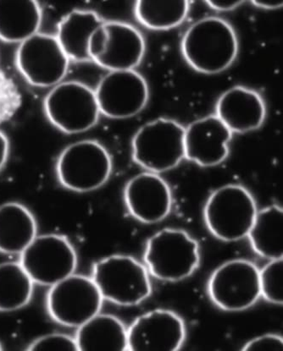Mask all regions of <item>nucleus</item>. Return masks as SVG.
<instances>
[{"mask_svg": "<svg viewBox=\"0 0 283 351\" xmlns=\"http://www.w3.org/2000/svg\"><path fill=\"white\" fill-rule=\"evenodd\" d=\"M216 117L232 133H246L260 128L266 119V105L253 90L235 86L220 96Z\"/></svg>", "mask_w": 283, "mask_h": 351, "instance_id": "obj_17", "label": "nucleus"}, {"mask_svg": "<svg viewBox=\"0 0 283 351\" xmlns=\"http://www.w3.org/2000/svg\"><path fill=\"white\" fill-rule=\"evenodd\" d=\"M181 52L195 71L220 73L231 66L238 56L237 35L231 25L221 18H203L184 34Z\"/></svg>", "mask_w": 283, "mask_h": 351, "instance_id": "obj_1", "label": "nucleus"}, {"mask_svg": "<svg viewBox=\"0 0 283 351\" xmlns=\"http://www.w3.org/2000/svg\"><path fill=\"white\" fill-rule=\"evenodd\" d=\"M248 237L253 251L271 260L282 258L283 212L272 205L257 212Z\"/></svg>", "mask_w": 283, "mask_h": 351, "instance_id": "obj_22", "label": "nucleus"}, {"mask_svg": "<svg viewBox=\"0 0 283 351\" xmlns=\"http://www.w3.org/2000/svg\"><path fill=\"white\" fill-rule=\"evenodd\" d=\"M104 23L96 12L81 10H72L60 21L56 38L69 60L92 61L89 53L90 38Z\"/></svg>", "mask_w": 283, "mask_h": 351, "instance_id": "obj_18", "label": "nucleus"}, {"mask_svg": "<svg viewBox=\"0 0 283 351\" xmlns=\"http://www.w3.org/2000/svg\"><path fill=\"white\" fill-rule=\"evenodd\" d=\"M10 154L8 137L0 130V171L5 167Z\"/></svg>", "mask_w": 283, "mask_h": 351, "instance_id": "obj_31", "label": "nucleus"}, {"mask_svg": "<svg viewBox=\"0 0 283 351\" xmlns=\"http://www.w3.org/2000/svg\"><path fill=\"white\" fill-rule=\"evenodd\" d=\"M94 92L100 114L111 119L135 117L150 96L146 81L134 70L111 71Z\"/></svg>", "mask_w": 283, "mask_h": 351, "instance_id": "obj_12", "label": "nucleus"}, {"mask_svg": "<svg viewBox=\"0 0 283 351\" xmlns=\"http://www.w3.org/2000/svg\"><path fill=\"white\" fill-rule=\"evenodd\" d=\"M32 351H74L78 350L77 342L70 336L52 334L34 340L29 346Z\"/></svg>", "mask_w": 283, "mask_h": 351, "instance_id": "obj_27", "label": "nucleus"}, {"mask_svg": "<svg viewBox=\"0 0 283 351\" xmlns=\"http://www.w3.org/2000/svg\"><path fill=\"white\" fill-rule=\"evenodd\" d=\"M75 339L78 350H128V330L112 315L98 313L80 326Z\"/></svg>", "mask_w": 283, "mask_h": 351, "instance_id": "obj_21", "label": "nucleus"}, {"mask_svg": "<svg viewBox=\"0 0 283 351\" xmlns=\"http://www.w3.org/2000/svg\"><path fill=\"white\" fill-rule=\"evenodd\" d=\"M93 280L104 299L121 306H135L151 294L148 271L136 259L115 255L94 264Z\"/></svg>", "mask_w": 283, "mask_h": 351, "instance_id": "obj_6", "label": "nucleus"}, {"mask_svg": "<svg viewBox=\"0 0 283 351\" xmlns=\"http://www.w3.org/2000/svg\"><path fill=\"white\" fill-rule=\"evenodd\" d=\"M42 8L34 0H0V40L21 43L37 34Z\"/></svg>", "mask_w": 283, "mask_h": 351, "instance_id": "obj_20", "label": "nucleus"}, {"mask_svg": "<svg viewBox=\"0 0 283 351\" xmlns=\"http://www.w3.org/2000/svg\"><path fill=\"white\" fill-rule=\"evenodd\" d=\"M20 102V94L16 86L0 69V123L12 117Z\"/></svg>", "mask_w": 283, "mask_h": 351, "instance_id": "obj_26", "label": "nucleus"}, {"mask_svg": "<svg viewBox=\"0 0 283 351\" xmlns=\"http://www.w3.org/2000/svg\"><path fill=\"white\" fill-rule=\"evenodd\" d=\"M232 132L216 115L192 123L185 129V158L202 167L220 165L229 154Z\"/></svg>", "mask_w": 283, "mask_h": 351, "instance_id": "obj_15", "label": "nucleus"}, {"mask_svg": "<svg viewBox=\"0 0 283 351\" xmlns=\"http://www.w3.org/2000/svg\"><path fill=\"white\" fill-rule=\"evenodd\" d=\"M34 285L20 263L0 264V312H14L27 306Z\"/></svg>", "mask_w": 283, "mask_h": 351, "instance_id": "obj_24", "label": "nucleus"}, {"mask_svg": "<svg viewBox=\"0 0 283 351\" xmlns=\"http://www.w3.org/2000/svg\"><path fill=\"white\" fill-rule=\"evenodd\" d=\"M37 230L34 215L24 205H0V252L21 254L37 237Z\"/></svg>", "mask_w": 283, "mask_h": 351, "instance_id": "obj_19", "label": "nucleus"}, {"mask_svg": "<svg viewBox=\"0 0 283 351\" xmlns=\"http://www.w3.org/2000/svg\"><path fill=\"white\" fill-rule=\"evenodd\" d=\"M210 299L229 312L249 308L261 295L260 270L249 261L237 259L223 264L208 284Z\"/></svg>", "mask_w": 283, "mask_h": 351, "instance_id": "obj_11", "label": "nucleus"}, {"mask_svg": "<svg viewBox=\"0 0 283 351\" xmlns=\"http://www.w3.org/2000/svg\"><path fill=\"white\" fill-rule=\"evenodd\" d=\"M260 293L271 303L282 305L283 302V261L271 262L260 271Z\"/></svg>", "mask_w": 283, "mask_h": 351, "instance_id": "obj_25", "label": "nucleus"}, {"mask_svg": "<svg viewBox=\"0 0 283 351\" xmlns=\"http://www.w3.org/2000/svg\"><path fill=\"white\" fill-rule=\"evenodd\" d=\"M244 3V0H210V1H206L210 8L218 10V12H229V10L238 8Z\"/></svg>", "mask_w": 283, "mask_h": 351, "instance_id": "obj_30", "label": "nucleus"}, {"mask_svg": "<svg viewBox=\"0 0 283 351\" xmlns=\"http://www.w3.org/2000/svg\"><path fill=\"white\" fill-rule=\"evenodd\" d=\"M144 262L159 280H183L199 266V245L183 230L164 229L148 240Z\"/></svg>", "mask_w": 283, "mask_h": 351, "instance_id": "obj_5", "label": "nucleus"}, {"mask_svg": "<svg viewBox=\"0 0 283 351\" xmlns=\"http://www.w3.org/2000/svg\"><path fill=\"white\" fill-rule=\"evenodd\" d=\"M103 300L92 278L73 274L52 285L46 306L50 317L58 324L79 328L100 313Z\"/></svg>", "mask_w": 283, "mask_h": 351, "instance_id": "obj_8", "label": "nucleus"}, {"mask_svg": "<svg viewBox=\"0 0 283 351\" xmlns=\"http://www.w3.org/2000/svg\"><path fill=\"white\" fill-rule=\"evenodd\" d=\"M124 198L131 215L142 223L161 221L172 208L170 187L155 173H142L131 179L125 188Z\"/></svg>", "mask_w": 283, "mask_h": 351, "instance_id": "obj_14", "label": "nucleus"}, {"mask_svg": "<svg viewBox=\"0 0 283 351\" xmlns=\"http://www.w3.org/2000/svg\"><path fill=\"white\" fill-rule=\"evenodd\" d=\"M185 335V325L179 315L168 310L151 311L137 317L130 326L128 350H179Z\"/></svg>", "mask_w": 283, "mask_h": 351, "instance_id": "obj_13", "label": "nucleus"}, {"mask_svg": "<svg viewBox=\"0 0 283 351\" xmlns=\"http://www.w3.org/2000/svg\"><path fill=\"white\" fill-rule=\"evenodd\" d=\"M184 136L183 126L172 119L148 122L133 137V160L152 173L168 171L185 158Z\"/></svg>", "mask_w": 283, "mask_h": 351, "instance_id": "obj_3", "label": "nucleus"}, {"mask_svg": "<svg viewBox=\"0 0 283 351\" xmlns=\"http://www.w3.org/2000/svg\"><path fill=\"white\" fill-rule=\"evenodd\" d=\"M20 255L21 265L34 284L52 287L77 269V253L68 239L60 234L36 237Z\"/></svg>", "mask_w": 283, "mask_h": 351, "instance_id": "obj_9", "label": "nucleus"}, {"mask_svg": "<svg viewBox=\"0 0 283 351\" xmlns=\"http://www.w3.org/2000/svg\"><path fill=\"white\" fill-rule=\"evenodd\" d=\"M257 212L255 199L248 190L238 184H227L210 195L204 216L210 232L230 242L248 235Z\"/></svg>", "mask_w": 283, "mask_h": 351, "instance_id": "obj_2", "label": "nucleus"}, {"mask_svg": "<svg viewBox=\"0 0 283 351\" xmlns=\"http://www.w3.org/2000/svg\"><path fill=\"white\" fill-rule=\"evenodd\" d=\"M107 43L104 52L94 62L111 71L133 70L141 63L145 42L140 32L122 21H105Z\"/></svg>", "mask_w": 283, "mask_h": 351, "instance_id": "obj_16", "label": "nucleus"}, {"mask_svg": "<svg viewBox=\"0 0 283 351\" xmlns=\"http://www.w3.org/2000/svg\"><path fill=\"white\" fill-rule=\"evenodd\" d=\"M242 350L245 351H282L283 340L281 336L266 335L250 340Z\"/></svg>", "mask_w": 283, "mask_h": 351, "instance_id": "obj_28", "label": "nucleus"}, {"mask_svg": "<svg viewBox=\"0 0 283 351\" xmlns=\"http://www.w3.org/2000/svg\"><path fill=\"white\" fill-rule=\"evenodd\" d=\"M252 3L260 8L268 10L278 9L282 6V0H253Z\"/></svg>", "mask_w": 283, "mask_h": 351, "instance_id": "obj_32", "label": "nucleus"}, {"mask_svg": "<svg viewBox=\"0 0 283 351\" xmlns=\"http://www.w3.org/2000/svg\"><path fill=\"white\" fill-rule=\"evenodd\" d=\"M190 10L187 0H139L134 6L137 21L151 30H169L183 23Z\"/></svg>", "mask_w": 283, "mask_h": 351, "instance_id": "obj_23", "label": "nucleus"}, {"mask_svg": "<svg viewBox=\"0 0 283 351\" xmlns=\"http://www.w3.org/2000/svg\"><path fill=\"white\" fill-rule=\"evenodd\" d=\"M2 346H1V343H0V350H2Z\"/></svg>", "mask_w": 283, "mask_h": 351, "instance_id": "obj_33", "label": "nucleus"}, {"mask_svg": "<svg viewBox=\"0 0 283 351\" xmlns=\"http://www.w3.org/2000/svg\"><path fill=\"white\" fill-rule=\"evenodd\" d=\"M47 118L67 134L87 132L99 121L100 114L95 92L79 82H60L45 100Z\"/></svg>", "mask_w": 283, "mask_h": 351, "instance_id": "obj_7", "label": "nucleus"}, {"mask_svg": "<svg viewBox=\"0 0 283 351\" xmlns=\"http://www.w3.org/2000/svg\"><path fill=\"white\" fill-rule=\"evenodd\" d=\"M112 162L108 151L93 140L69 145L58 158V179L68 190L89 193L102 186L110 176Z\"/></svg>", "mask_w": 283, "mask_h": 351, "instance_id": "obj_4", "label": "nucleus"}, {"mask_svg": "<svg viewBox=\"0 0 283 351\" xmlns=\"http://www.w3.org/2000/svg\"><path fill=\"white\" fill-rule=\"evenodd\" d=\"M70 60L54 36L40 34L20 43L16 64L20 73L32 86L50 88L63 81Z\"/></svg>", "mask_w": 283, "mask_h": 351, "instance_id": "obj_10", "label": "nucleus"}, {"mask_svg": "<svg viewBox=\"0 0 283 351\" xmlns=\"http://www.w3.org/2000/svg\"><path fill=\"white\" fill-rule=\"evenodd\" d=\"M104 24L93 32L92 37L90 38L89 53L92 61L95 60L98 57L103 53L105 46H106L107 34L105 32Z\"/></svg>", "mask_w": 283, "mask_h": 351, "instance_id": "obj_29", "label": "nucleus"}]
</instances>
